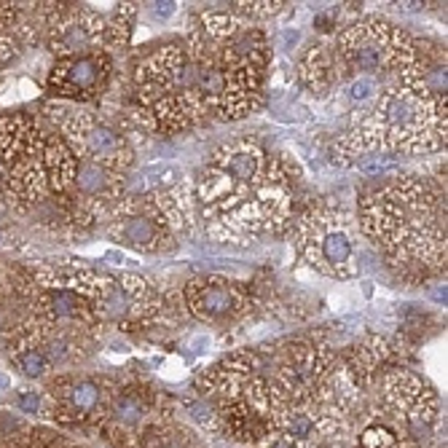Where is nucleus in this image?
<instances>
[{"mask_svg": "<svg viewBox=\"0 0 448 448\" xmlns=\"http://www.w3.org/2000/svg\"><path fill=\"white\" fill-rule=\"evenodd\" d=\"M336 56L352 76H397L416 62L419 41L381 16H360L336 35Z\"/></svg>", "mask_w": 448, "mask_h": 448, "instance_id": "obj_8", "label": "nucleus"}, {"mask_svg": "<svg viewBox=\"0 0 448 448\" xmlns=\"http://www.w3.org/2000/svg\"><path fill=\"white\" fill-rule=\"evenodd\" d=\"M137 448H204V443L188 427L158 419V422H151L146 427Z\"/></svg>", "mask_w": 448, "mask_h": 448, "instance_id": "obj_21", "label": "nucleus"}, {"mask_svg": "<svg viewBox=\"0 0 448 448\" xmlns=\"http://www.w3.org/2000/svg\"><path fill=\"white\" fill-rule=\"evenodd\" d=\"M175 11H178V3H172V0H167V3H148V14L153 19H158V22L169 19Z\"/></svg>", "mask_w": 448, "mask_h": 448, "instance_id": "obj_26", "label": "nucleus"}, {"mask_svg": "<svg viewBox=\"0 0 448 448\" xmlns=\"http://www.w3.org/2000/svg\"><path fill=\"white\" fill-rule=\"evenodd\" d=\"M180 306L188 317L204 325H225L245 320L255 301L245 282L223 274H204L185 282L180 292Z\"/></svg>", "mask_w": 448, "mask_h": 448, "instance_id": "obj_16", "label": "nucleus"}, {"mask_svg": "<svg viewBox=\"0 0 448 448\" xmlns=\"http://www.w3.org/2000/svg\"><path fill=\"white\" fill-rule=\"evenodd\" d=\"M352 448H414V446L405 443L403 437L397 435L394 429H390L387 424L373 422V424H368L362 432H360L357 443H355Z\"/></svg>", "mask_w": 448, "mask_h": 448, "instance_id": "obj_23", "label": "nucleus"}, {"mask_svg": "<svg viewBox=\"0 0 448 448\" xmlns=\"http://www.w3.org/2000/svg\"><path fill=\"white\" fill-rule=\"evenodd\" d=\"M41 6H44L46 46L56 59L108 54L105 14L78 3H41Z\"/></svg>", "mask_w": 448, "mask_h": 448, "instance_id": "obj_14", "label": "nucleus"}, {"mask_svg": "<svg viewBox=\"0 0 448 448\" xmlns=\"http://www.w3.org/2000/svg\"><path fill=\"white\" fill-rule=\"evenodd\" d=\"M295 258L303 269L327 280H355L360 274L357 218L336 199H317L292 228Z\"/></svg>", "mask_w": 448, "mask_h": 448, "instance_id": "obj_7", "label": "nucleus"}, {"mask_svg": "<svg viewBox=\"0 0 448 448\" xmlns=\"http://www.w3.org/2000/svg\"><path fill=\"white\" fill-rule=\"evenodd\" d=\"M158 408V392L146 379L111 381V394L102 414V429L113 448H137Z\"/></svg>", "mask_w": 448, "mask_h": 448, "instance_id": "obj_15", "label": "nucleus"}, {"mask_svg": "<svg viewBox=\"0 0 448 448\" xmlns=\"http://www.w3.org/2000/svg\"><path fill=\"white\" fill-rule=\"evenodd\" d=\"M135 105L126 108V126L137 135L175 137L210 118L196 65L183 44H167L135 68Z\"/></svg>", "mask_w": 448, "mask_h": 448, "instance_id": "obj_5", "label": "nucleus"}, {"mask_svg": "<svg viewBox=\"0 0 448 448\" xmlns=\"http://www.w3.org/2000/svg\"><path fill=\"white\" fill-rule=\"evenodd\" d=\"M394 357H397V347L390 338L368 333V336L360 338L341 362L347 368L349 379L355 381V387L357 390H368L373 384H379V379L387 370H392Z\"/></svg>", "mask_w": 448, "mask_h": 448, "instance_id": "obj_19", "label": "nucleus"}, {"mask_svg": "<svg viewBox=\"0 0 448 448\" xmlns=\"http://www.w3.org/2000/svg\"><path fill=\"white\" fill-rule=\"evenodd\" d=\"M111 83V56L89 54L73 59H56L49 73V91L62 102H94L100 100Z\"/></svg>", "mask_w": 448, "mask_h": 448, "instance_id": "obj_17", "label": "nucleus"}, {"mask_svg": "<svg viewBox=\"0 0 448 448\" xmlns=\"http://www.w3.org/2000/svg\"><path fill=\"white\" fill-rule=\"evenodd\" d=\"M3 384H6V379H3V376H0V387H3Z\"/></svg>", "mask_w": 448, "mask_h": 448, "instance_id": "obj_28", "label": "nucleus"}, {"mask_svg": "<svg viewBox=\"0 0 448 448\" xmlns=\"http://www.w3.org/2000/svg\"><path fill=\"white\" fill-rule=\"evenodd\" d=\"M341 62L336 51L325 44H314L298 59V83L312 97H325L341 78Z\"/></svg>", "mask_w": 448, "mask_h": 448, "instance_id": "obj_20", "label": "nucleus"}, {"mask_svg": "<svg viewBox=\"0 0 448 448\" xmlns=\"http://www.w3.org/2000/svg\"><path fill=\"white\" fill-rule=\"evenodd\" d=\"M193 196L207 236L231 247H250L290 228L295 178L260 143L234 137L204 161Z\"/></svg>", "mask_w": 448, "mask_h": 448, "instance_id": "obj_1", "label": "nucleus"}, {"mask_svg": "<svg viewBox=\"0 0 448 448\" xmlns=\"http://www.w3.org/2000/svg\"><path fill=\"white\" fill-rule=\"evenodd\" d=\"M336 360V352L320 341L301 338L287 344L274 362V370H269L271 414L285 408H306Z\"/></svg>", "mask_w": 448, "mask_h": 448, "instance_id": "obj_11", "label": "nucleus"}, {"mask_svg": "<svg viewBox=\"0 0 448 448\" xmlns=\"http://www.w3.org/2000/svg\"><path fill=\"white\" fill-rule=\"evenodd\" d=\"M137 16V3H118L111 14H105V49H126L135 33Z\"/></svg>", "mask_w": 448, "mask_h": 448, "instance_id": "obj_22", "label": "nucleus"}, {"mask_svg": "<svg viewBox=\"0 0 448 448\" xmlns=\"http://www.w3.org/2000/svg\"><path fill=\"white\" fill-rule=\"evenodd\" d=\"M19 408H22L24 414H38V411H41V394L22 392L19 394Z\"/></svg>", "mask_w": 448, "mask_h": 448, "instance_id": "obj_27", "label": "nucleus"}, {"mask_svg": "<svg viewBox=\"0 0 448 448\" xmlns=\"http://www.w3.org/2000/svg\"><path fill=\"white\" fill-rule=\"evenodd\" d=\"M111 394V381L91 376H65L51 390V411L54 419L65 424H91L102 422L105 405Z\"/></svg>", "mask_w": 448, "mask_h": 448, "instance_id": "obj_18", "label": "nucleus"}, {"mask_svg": "<svg viewBox=\"0 0 448 448\" xmlns=\"http://www.w3.org/2000/svg\"><path fill=\"white\" fill-rule=\"evenodd\" d=\"M49 121L54 123L62 132L65 146L78 161H91L105 169L121 172L126 175L135 164V148L129 146V140L113 129L111 123H105L94 111L73 102H49L44 108Z\"/></svg>", "mask_w": 448, "mask_h": 448, "instance_id": "obj_10", "label": "nucleus"}, {"mask_svg": "<svg viewBox=\"0 0 448 448\" xmlns=\"http://www.w3.org/2000/svg\"><path fill=\"white\" fill-rule=\"evenodd\" d=\"M285 6L287 3H282V0H242V3H231V14L239 19L260 22V19H271L280 11H285Z\"/></svg>", "mask_w": 448, "mask_h": 448, "instance_id": "obj_24", "label": "nucleus"}, {"mask_svg": "<svg viewBox=\"0 0 448 448\" xmlns=\"http://www.w3.org/2000/svg\"><path fill=\"white\" fill-rule=\"evenodd\" d=\"M448 143L446 100L427 86L416 62L381 86L365 116L355 118L333 146V161L344 169L384 175L397 167L394 156L437 153Z\"/></svg>", "mask_w": 448, "mask_h": 448, "instance_id": "obj_2", "label": "nucleus"}, {"mask_svg": "<svg viewBox=\"0 0 448 448\" xmlns=\"http://www.w3.org/2000/svg\"><path fill=\"white\" fill-rule=\"evenodd\" d=\"M0 164L3 190L19 210L65 196L76 178V156L65 140L27 116L0 118Z\"/></svg>", "mask_w": 448, "mask_h": 448, "instance_id": "obj_6", "label": "nucleus"}, {"mask_svg": "<svg viewBox=\"0 0 448 448\" xmlns=\"http://www.w3.org/2000/svg\"><path fill=\"white\" fill-rule=\"evenodd\" d=\"M183 46L196 65L210 116L218 121H239L263 108L271 44L260 27H242L228 38H210L188 27Z\"/></svg>", "mask_w": 448, "mask_h": 448, "instance_id": "obj_4", "label": "nucleus"}, {"mask_svg": "<svg viewBox=\"0 0 448 448\" xmlns=\"http://www.w3.org/2000/svg\"><path fill=\"white\" fill-rule=\"evenodd\" d=\"M167 312L164 295L143 274L123 271L108 282V290L100 301L102 327L113 325L121 333H143L161 322Z\"/></svg>", "mask_w": 448, "mask_h": 448, "instance_id": "obj_13", "label": "nucleus"}, {"mask_svg": "<svg viewBox=\"0 0 448 448\" xmlns=\"http://www.w3.org/2000/svg\"><path fill=\"white\" fill-rule=\"evenodd\" d=\"M360 234L381 250L405 280L446 271V185L403 172L360 199Z\"/></svg>", "mask_w": 448, "mask_h": 448, "instance_id": "obj_3", "label": "nucleus"}, {"mask_svg": "<svg viewBox=\"0 0 448 448\" xmlns=\"http://www.w3.org/2000/svg\"><path fill=\"white\" fill-rule=\"evenodd\" d=\"M376 411L381 416V424L394 429L414 448H422V443L435 432L440 400L435 390L414 370L392 368L379 379Z\"/></svg>", "mask_w": 448, "mask_h": 448, "instance_id": "obj_9", "label": "nucleus"}, {"mask_svg": "<svg viewBox=\"0 0 448 448\" xmlns=\"http://www.w3.org/2000/svg\"><path fill=\"white\" fill-rule=\"evenodd\" d=\"M16 56H19V41L9 38V35H0V68L11 65Z\"/></svg>", "mask_w": 448, "mask_h": 448, "instance_id": "obj_25", "label": "nucleus"}, {"mask_svg": "<svg viewBox=\"0 0 448 448\" xmlns=\"http://www.w3.org/2000/svg\"><path fill=\"white\" fill-rule=\"evenodd\" d=\"M108 236L116 245L143 255H169L178 250V236L169 231L153 188L126 193L108 213Z\"/></svg>", "mask_w": 448, "mask_h": 448, "instance_id": "obj_12", "label": "nucleus"}]
</instances>
